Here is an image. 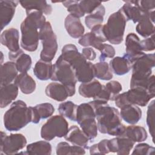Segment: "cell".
Returning <instances> with one entry per match:
<instances>
[{
  "label": "cell",
  "mask_w": 155,
  "mask_h": 155,
  "mask_svg": "<svg viewBox=\"0 0 155 155\" xmlns=\"http://www.w3.org/2000/svg\"><path fill=\"white\" fill-rule=\"evenodd\" d=\"M18 75L15 62L8 61L1 66V87L14 82Z\"/></svg>",
  "instance_id": "obj_21"
},
{
  "label": "cell",
  "mask_w": 155,
  "mask_h": 155,
  "mask_svg": "<svg viewBox=\"0 0 155 155\" xmlns=\"http://www.w3.org/2000/svg\"><path fill=\"white\" fill-rule=\"evenodd\" d=\"M78 124L90 140L94 139L97 136L98 128L94 117L85 119L81 121Z\"/></svg>",
  "instance_id": "obj_34"
},
{
  "label": "cell",
  "mask_w": 155,
  "mask_h": 155,
  "mask_svg": "<svg viewBox=\"0 0 155 155\" xmlns=\"http://www.w3.org/2000/svg\"><path fill=\"white\" fill-rule=\"evenodd\" d=\"M154 100H153L149 104L147 113V124L149 132L152 137L154 136Z\"/></svg>",
  "instance_id": "obj_44"
},
{
  "label": "cell",
  "mask_w": 155,
  "mask_h": 155,
  "mask_svg": "<svg viewBox=\"0 0 155 155\" xmlns=\"http://www.w3.org/2000/svg\"><path fill=\"white\" fill-rule=\"evenodd\" d=\"M140 46L143 51H153L155 48L154 45V35L140 41Z\"/></svg>",
  "instance_id": "obj_47"
},
{
  "label": "cell",
  "mask_w": 155,
  "mask_h": 155,
  "mask_svg": "<svg viewBox=\"0 0 155 155\" xmlns=\"http://www.w3.org/2000/svg\"><path fill=\"white\" fill-rule=\"evenodd\" d=\"M61 56L72 65L78 82L84 83L94 79V64L87 61L76 45L71 44L65 45L62 48Z\"/></svg>",
  "instance_id": "obj_3"
},
{
  "label": "cell",
  "mask_w": 155,
  "mask_h": 155,
  "mask_svg": "<svg viewBox=\"0 0 155 155\" xmlns=\"http://www.w3.org/2000/svg\"><path fill=\"white\" fill-rule=\"evenodd\" d=\"M39 37L42 45V49L40 53L41 59L51 62L57 52L58 45L57 36L50 22L46 21L39 30Z\"/></svg>",
  "instance_id": "obj_7"
},
{
  "label": "cell",
  "mask_w": 155,
  "mask_h": 155,
  "mask_svg": "<svg viewBox=\"0 0 155 155\" xmlns=\"http://www.w3.org/2000/svg\"><path fill=\"white\" fill-rule=\"evenodd\" d=\"M105 86L110 94V101H114L116 97L122 90V85L117 81H111L107 83Z\"/></svg>",
  "instance_id": "obj_42"
},
{
  "label": "cell",
  "mask_w": 155,
  "mask_h": 155,
  "mask_svg": "<svg viewBox=\"0 0 155 155\" xmlns=\"http://www.w3.org/2000/svg\"><path fill=\"white\" fill-rule=\"evenodd\" d=\"M94 77L104 81H109L113 78V74L110 65L105 61H100L94 64Z\"/></svg>",
  "instance_id": "obj_33"
},
{
  "label": "cell",
  "mask_w": 155,
  "mask_h": 155,
  "mask_svg": "<svg viewBox=\"0 0 155 155\" xmlns=\"http://www.w3.org/2000/svg\"><path fill=\"white\" fill-rule=\"evenodd\" d=\"M18 72L27 73L31 68L32 64L31 58L30 55L23 53L15 61Z\"/></svg>",
  "instance_id": "obj_39"
},
{
  "label": "cell",
  "mask_w": 155,
  "mask_h": 155,
  "mask_svg": "<svg viewBox=\"0 0 155 155\" xmlns=\"http://www.w3.org/2000/svg\"><path fill=\"white\" fill-rule=\"evenodd\" d=\"M56 154L58 155L64 154H84L85 148L73 145L71 146L66 142H61L57 144L56 148Z\"/></svg>",
  "instance_id": "obj_36"
},
{
  "label": "cell",
  "mask_w": 155,
  "mask_h": 155,
  "mask_svg": "<svg viewBox=\"0 0 155 155\" xmlns=\"http://www.w3.org/2000/svg\"><path fill=\"white\" fill-rule=\"evenodd\" d=\"M27 144L26 137L21 133L7 135L1 131L0 153L1 154H14L23 149Z\"/></svg>",
  "instance_id": "obj_10"
},
{
  "label": "cell",
  "mask_w": 155,
  "mask_h": 155,
  "mask_svg": "<svg viewBox=\"0 0 155 155\" xmlns=\"http://www.w3.org/2000/svg\"><path fill=\"white\" fill-rule=\"evenodd\" d=\"M154 150L155 148L149 144L140 143L136 145L131 154L136 155H149L153 154Z\"/></svg>",
  "instance_id": "obj_45"
},
{
  "label": "cell",
  "mask_w": 155,
  "mask_h": 155,
  "mask_svg": "<svg viewBox=\"0 0 155 155\" xmlns=\"http://www.w3.org/2000/svg\"><path fill=\"white\" fill-rule=\"evenodd\" d=\"M32 120L31 122L38 124L41 119L51 117L54 112L53 105L48 102L37 104L35 107H31Z\"/></svg>",
  "instance_id": "obj_20"
},
{
  "label": "cell",
  "mask_w": 155,
  "mask_h": 155,
  "mask_svg": "<svg viewBox=\"0 0 155 155\" xmlns=\"http://www.w3.org/2000/svg\"><path fill=\"white\" fill-rule=\"evenodd\" d=\"M139 5L145 11L150 12L154 10L155 8L154 0H140L138 1Z\"/></svg>",
  "instance_id": "obj_50"
},
{
  "label": "cell",
  "mask_w": 155,
  "mask_h": 155,
  "mask_svg": "<svg viewBox=\"0 0 155 155\" xmlns=\"http://www.w3.org/2000/svg\"><path fill=\"white\" fill-rule=\"evenodd\" d=\"M127 21L128 20L121 8L110 15L107 22L104 25L107 41L114 45L120 44L123 41Z\"/></svg>",
  "instance_id": "obj_5"
},
{
  "label": "cell",
  "mask_w": 155,
  "mask_h": 155,
  "mask_svg": "<svg viewBox=\"0 0 155 155\" xmlns=\"http://www.w3.org/2000/svg\"><path fill=\"white\" fill-rule=\"evenodd\" d=\"M68 123L64 116L54 115L49 117L41 129V137L45 140H51L54 137H62L68 130Z\"/></svg>",
  "instance_id": "obj_8"
},
{
  "label": "cell",
  "mask_w": 155,
  "mask_h": 155,
  "mask_svg": "<svg viewBox=\"0 0 155 155\" xmlns=\"http://www.w3.org/2000/svg\"><path fill=\"white\" fill-rule=\"evenodd\" d=\"M64 26L68 34L74 39L81 38L84 35L85 28L80 19L72 15L67 16L64 21Z\"/></svg>",
  "instance_id": "obj_19"
},
{
  "label": "cell",
  "mask_w": 155,
  "mask_h": 155,
  "mask_svg": "<svg viewBox=\"0 0 155 155\" xmlns=\"http://www.w3.org/2000/svg\"><path fill=\"white\" fill-rule=\"evenodd\" d=\"M78 105L70 101L61 103L58 107V111L60 115L65 117L70 120L76 122Z\"/></svg>",
  "instance_id": "obj_35"
},
{
  "label": "cell",
  "mask_w": 155,
  "mask_h": 155,
  "mask_svg": "<svg viewBox=\"0 0 155 155\" xmlns=\"http://www.w3.org/2000/svg\"><path fill=\"white\" fill-rule=\"evenodd\" d=\"M109 65L112 72L119 76L128 73L132 67V64L124 56L113 58L110 61Z\"/></svg>",
  "instance_id": "obj_27"
},
{
  "label": "cell",
  "mask_w": 155,
  "mask_h": 155,
  "mask_svg": "<svg viewBox=\"0 0 155 155\" xmlns=\"http://www.w3.org/2000/svg\"><path fill=\"white\" fill-rule=\"evenodd\" d=\"M79 4L80 7L85 14H90L93 13L101 4L102 2L98 1H91V0H82L79 1Z\"/></svg>",
  "instance_id": "obj_43"
},
{
  "label": "cell",
  "mask_w": 155,
  "mask_h": 155,
  "mask_svg": "<svg viewBox=\"0 0 155 155\" xmlns=\"http://www.w3.org/2000/svg\"><path fill=\"white\" fill-rule=\"evenodd\" d=\"M81 54L87 61H94L96 58V53L91 47L84 48Z\"/></svg>",
  "instance_id": "obj_49"
},
{
  "label": "cell",
  "mask_w": 155,
  "mask_h": 155,
  "mask_svg": "<svg viewBox=\"0 0 155 155\" xmlns=\"http://www.w3.org/2000/svg\"><path fill=\"white\" fill-rule=\"evenodd\" d=\"M79 45L88 47L89 46L93 47L99 51L102 47L103 43L101 42L91 31L84 34L78 41Z\"/></svg>",
  "instance_id": "obj_38"
},
{
  "label": "cell",
  "mask_w": 155,
  "mask_h": 155,
  "mask_svg": "<svg viewBox=\"0 0 155 155\" xmlns=\"http://www.w3.org/2000/svg\"><path fill=\"white\" fill-rule=\"evenodd\" d=\"M19 1L12 0L0 1V16H1V30L8 25L12 21L16 8Z\"/></svg>",
  "instance_id": "obj_16"
},
{
  "label": "cell",
  "mask_w": 155,
  "mask_h": 155,
  "mask_svg": "<svg viewBox=\"0 0 155 155\" xmlns=\"http://www.w3.org/2000/svg\"><path fill=\"white\" fill-rule=\"evenodd\" d=\"M41 26L32 18L27 16L21 22V46L26 51L33 52L37 50L39 44V31Z\"/></svg>",
  "instance_id": "obj_6"
},
{
  "label": "cell",
  "mask_w": 155,
  "mask_h": 155,
  "mask_svg": "<svg viewBox=\"0 0 155 155\" xmlns=\"http://www.w3.org/2000/svg\"><path fill=\"white\" fill-rule=\"evenodd\" d=\"M122 136L128 137L134 142H143L148 137L146 130L143 127L135 125H131L126 127Z\"/></svg>",
  "instance_id": "obj_31"
},
{
  "label": "cell",
  "mask_w": 155,
  "mask_h": 155,
  "mask_svg": "<svg viewBox=\"0 0 155 155\" xmlns=\"http://www.w3.org/2000/svg\"><path fill=\"white\" fill-rule=\"evenodd\" d=\"M53 64L50 61L42 59L38 61L33 68L35 76L41 81H47L51 79L52 75Z\"/></svg>",
  "instance_id": "obj_29"
},
{
  "label": "cell",
  "mask_w": 155,
  "mask_h": 155,
  "mask_svg": "<svg viewBox=\"0 0 155 155\" xmlns=\"http://www.w3.org/2000/svg\"><path fill=\"white\" fill-rule=\"evenodd\" d=\"M120 115L127 123L134 125L140 120L142 110L136 105L128 104L120 108Z\"/></svg>",
  "instance_id": "obj_22"
},
{
  "label": "cell",
  "mask_w": 155,
  "mask_h": 155,
  "mask_svg": "<svg viewBox=\"0 0 155 155\" xmlns=\"http://www.w3.org/2000/svg\"><path fill=\"white\" fill-rule=\"evenodd\" d=\"M90 154H106L110 152L108 148V139H104L97 143H95L90 148Z\"/></svg>",
  "instance_id": "obj_41"
},
{
  "label": "cell",
  "mask_w": 155,
  "mask_h": 155,
  "mask_svg": "<svg viewBox=\"0 0 155 155\" xmlns=\"http://www.w3.org/2000/svg\"><path fill=\"white\" fill-rule=\"evenodd\" d=\"M155 65L154 53L144 54L132 64V74L130 79V88L141 87L150 92L155 93L154 75L152 69Z\"/></svg>",
  "instance_id": "obj_2"
},
{
  "label": "cell",
  "mask_w": 155,
  "mask_h": 155,
  "mask_svg": "<svg viewBox=\"0 0 155 155\" xmlns=\"http://www.w3.org/2000/svg\"><path fill=\"white\" fill-rule=\"evenodd\" d=\"M99 51L101 52V55L99 56L100 61H104L107 58H113L116 53L114 47L111 45L107 44H103L102 47Z\"/></svg>",
  "instance_id": "obj_46"
},
{
  "label": "cell",
  "mask_w": 155,
  "mask_h": 155,
  "mask_svg": "<svg viewBox=\"0 0 155 155\" xmlns=\"http://www.w3.org/2000/svg\"><path fill=\"white\" fill-rule=\"evenodd\" d=\"M21 5L25 9L26 12L31 11H38L45 15H50L52 12V7L44 0L34 1H19Z\"/></svg>",
  "instance_id": "obj_24"
},
{
  "label": "cell",
  "mask_w": 155,
  "mask_h": 155,
  "mask_svg": "<svg viewBox=\"0 0 155 155\" xmlns=\"http://www.w3.org/2000/svg\"><path fill=\"white\" fill-rule=\"evenodd\" d=\"M124 4L120 8L128 21L131 20L134 23H138L144 18L150 15L154 11L147 12L144 10L139 4L138 1H124Z\"/></svg>",
  "instance_id": "obj_13"
},
{
  "label": "cell",
  "mask_w": 155,
  "mask_h": 155,
  "mask_svg": "<svg viewBox=\"0 0 155 155\" xmlns=\"http://www.w3.org/2000/svg\"><path fill=\"white\" fill-rule=\"evenodd\" d=\"M19 39V31L13 27L5 30L1 35V44L5 46L10 51L15 52L20 49Z\"/></svg>",
  "instance_id": "obj_17"
},
{
  "label": "cell",
  "mask_w": 155,
  "mask_h": 155,
  "mask_svg": "<svg viewBox=\"0 0 155 155\" xmlns=\"http://www.w3.org/2000/svg\"><path fill=\"white\" fill-rule=\"evenodd\" d=\"M93 107L98 131L102 134L120 136L124 134L126 127L122 123L118 110L107 103L94 101L89 102Z\"/></svg>",
  "instance_id": "obj_1"
},
{
  "label": "cell",
  "mask_w": 155,
  "mask_h": 155,
  "mask_svg": "<svg viewBox=\"0 0 155 155\" xmlns=\"http://www.w3.org/2000/svg\"><path fill=\"white\" fill-rule=\"evenodd\" d=\"M91 32L93 33L95 36L101 42H105L107 41V39L106 38L104 29V25H98L94 26L91 29Z\"/></svg>",
  "instance_id": "obj_48"
},
{
  "label": "cell",
  "mask_w": 155,
  "mask_h": 155,
  "mask_svg": "<svg viewBox=\"0 0 155 155\" xmlns=\"http://www.w3.org/2000/svg\"><path fill=\"white\" fill-rule=\"evenodd\" d=\"M64 6L67 8V10L72 15L77 18H81L85 15V13L82 10L78 1L68 0L62 2Z\"/></svg>",
  "instance_id": "obj_40"
},
{
  "label": "cell",
  "mask_w": 155,
  "mask_h": 155,
  "mask_svg": "<svg viewBox=\"0 0 155 155\" xmlns=\"http://www.w3.org/2000/svg\"><path fill=\"white\" fill-rule=\"evenodd\" d=\"M135 142L128 137L120 136L108 139V148L110 153H116L119 155H128L134 147Z\"/></svg>",
  "instance_id": "obj_15"
},
{
  "label": "cell",
  "mask_w": 155,
  "mask_h": 155,
  "mask_svg": "<svg viewBox=\"0 0 155 155\" xmlns=\"http://www.w3.org/2000/svg\"><path fill=\"white\" fill-rule=\"evenodd\" d=\"M31 107H28L22 100L12 103L4 114V125L10 131H17L31 122Z\"/></svg>",
  "instance_id": "obj_4"
},
{
  "label": "cell",
  "mask_w": 155,
  "mask_h": 155,
  "mask_svg": "<svg viewBox=\"0 0 155 155\" xmlns=\"http://www.w3.org/2000/svg\"><path fill=\"white\" fill-rule=\"evenodd\" d=\"M52 81L59 82L64 85H75L78 81L75 70L72 65L61 55L53 65Z\"/></svg>",
  "instance_id": "obj_9"
},
{
  "label": "cell",
  "mask_w": 155,
  "mask_h": 155,
  "mask_svg": "<svg viewBox=\"0 0 155 155\" xmlns=\"http://www.w3.org/2000/svg\"><path fill=\"white\" fill-rule=\"evenodd\" d=\"M154 11L138 22L136 30L141 36L147 38L154 34Z\"/></svg>",
  "instance_id": "obj_28"
},
{
  "label": "cell",
  "mask_w": 155,
  "mask_h": 155,
  "mask_svg": "<svg viewBox=\"0 0 155 155\" xmlns=\"http://www.w3.org/2000/svg\"><path fill=\"white\" fill-rule=\"evenodd\" d=\"M90 117L96 118L94 111L92 105L88 103H82L78 106L76 122L79 124L81 121Z\"/></svg>",
  "instance_id": "obj_37"
},
{
  "label": "cell",
  "mask_w": 155,
  "mask_h": 155,
  "mask_svg": "<svg viewBox=\"0 0 155 155\" xmlns=\"http://www.w3.org/2000/svg\"><path fill=\"white\" fill-rule=\"evenodd\" d=\"M66 140L73 145L88 148L89 138L86 134L76 125H72L68 128V132L64 136Z\"/></svg>",
  "instance_id": "obj_18"
},
{
  "label": "cell",
  "mask_w": 155,
  "mask_h": 155,
  "mask_svg": "<svg viewBox=\"0 0 155 155\" xmlns=\"http://www.w3.org/2000/svg\"><path fill=\"white\" fill-rule=\"evenodd\" d=\"M140 41L137 35L134 33H130L126 36L125 54L124 56L126 57L132 64L145 54L142 50Z\"/></svg>",
  "instance_id": "obj_14"
},
{
  "label": "cell",
  "mask_w": 155,
  "mask_h": 155,
  "mask_svg": "<svg viewBox=\"0 0 155 155\" xmlns=\"http://www.w3.org/2000/svg\"><path fill=\"white\" fill-rule=\"evenodd\" d=\"M18 87L15 83L1 86L0 88V107L4 108L15 100L18 94Z\"/></svg>",
  "instance_id": "obj_23"
},
{
  "label": "cell",
  "mask_w": 155,
  "mask_h": 155,
  "mask_svg": "<svg viewBox=\"0 0 155 155\" xmlns=\"http://www.w3.org/2000/svg\"><path fill=\"white\" fill-rule=\"evenodd\" d=\"M14 82L25 94H31L36 90V82L27 73H21L18 75Z\"/></svg>",
  "instance_id": "obj_25"
},
{
  "label": "cell",
  "mask_w": 155,
  "mask_h": 155,
  "mask_svg": "<svg viewBox=\"0 0 155 155\" xmlns=\"http://www.w3.org/2000/svg\"><path fill=\"white\" fill-rule=\"evenodd\" d=\"M76 92L75 85H64L60 82H51L45 88V94L59 102L64 101L68 97L73 96Z\"/></svg>",
  "instance_id": "obj_11"
},
{
  "label": "cell",
  "mask_w": 155,
  "mask_h": 155,
  "mask_svg": "<svg viewBox=\"0 0 155 155\" xmlns=\"http://www.w3.org/2000/svg\"><path fill=\"white\" fill-rule=\"evenodd\" d=\"M105 14V8L102 4L93 13L85 16V23L86 26L89 29H91L94 26L102 25Z\"/></svg>",
  "instance_id": "obj_32"
},
{
  "label": "cell",
  "mask_w": 155,
  "mask_h": 155,
  "mask_svg": "<svg viewBox=\"0 0 155 155\" xmlns=\"http://www.w3.org/2000/svg\"><path fill=\"white\" fill-rule=\"evenodd\" d=\"M124 93L127 104H134L140 107L146 106L155 96V93L141 87L130 88L127 91Z\"/></svg>",
  "instance_id": "obj_12"
},
{
  "label": "cell",
  "mask_w": 155,
  "mask_h": 155,
  "mask_svg": "<svg viewBox=\"0 0 155 155\" xmlns=\"http://www.w3.org/2000/svg\"><path fill=\"white\" fill-rule=\"evenodd\" d=\"M51 145L48 141L39 140L27 145L26 151L23 153L26 154L50 155L51 154Z\"/></svg>",
  "instance_id": "obj_30"
},
{
  "label": "cell",
  "mask_w": 155,
  "mask_h": 155,
  "mask_svg": "<svg viewBox=\"0 0 155 155\" xmlns=\"http://www.w3.org/2000/svg\"><path fill=\"white\" fill-rule=\"evenodd\" d=\"M102 85L97 79H93L89 82L82 83L79 87V93L85 98L95 97L102 90Z\"/></svg>",
  "instance_id": "obj_26"
},
{
  "label": "cell",
  "mask_w": 155,
  "mask_h": 155,
  "mask_svg": "<svg viewBox=\"0 0 155 155\" xmlns=\"http://www.w3.org/2000/svg\"><path fill=\"white\" fill-rule=\"evenodd\" d=\"M24 52V51L22 50H21V48L18 50L17 51H8V58L11 61H13V62H15V60L21 54H22Z\"/></svg>",
  "instance_id": "obj_51"
}]
</instances>
